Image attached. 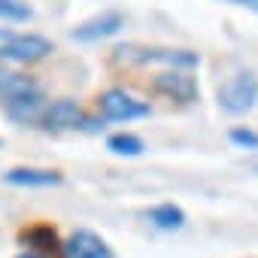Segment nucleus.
Returning <instances> with one entry per match:
<instances>
[{
  "instance_id": "obj_10",
  "label": "nucleus",
  "mask_w": 258,
  "mask_h": 258,
  "mask_svg": "<svg viewBox=\"0 0 258 258\" xmlns=\"http://www.w3.org/2000/svg\"><path fill=\"white\" fill-rule=\"evenodd\" d=\"M4 179L16 188H49V185L64 182V176L58 170H43V167H13L4 173Z\"/></svg>"
},
{
  "instance_id": "obj_4",
  "label": "nucleus",
  "mask_w": 258,
  "mask_h": 258,
  "mask_svg": "<svg viewBox=\"0 0 258 258\" xmlns=\"http://www.w3.org/2000/svg\"><path fill=\"white\" fill-rule=\"evenodd\" d=\"M115 61H127V64H167L173 70H191L201 64L198 52L188 49H140V46H118L115 49Z\"/></svg>"
},
{
  "instance_id": "obj_3",
  "label": "nucleus",
  "mask_w": 258,
  "mask_h": 258,
  "mask_svg": "<svg viewBox=\"0 0 258 258\" xmlns=\"http://www.w3.org/2000/svg\"><path fill=\"white\" fill-rule=\"evenodd\" d=\"M216 100L219 106L228 112V115H243V112H252L255 103H258V76L252 70H240L234 73L231 79H225L216 91Z\"/></svg>"
},
{
  "instance_id": "obj_15",
  "label": "nucleus",
  "mask_w": 258,
  "mask_h": 258,
  "mask_svg": "<svg viewBox=\"0 0 258 258\" xmlns=\"http://www.w3.org/2000/svg\"><path fill=\"white\" fill-rule=\"evenodd\" d=\"M228 140L240 149H258V131H252V127H231Z\"/></svg>"
},
{
  "instance_id": "obj_11",
  "label": "nucleus",
  "mask_w": 258,
  "mask_h": 258,
  "mask_svg": "<svg viewBox=\"0 0 258 258\" xmlns=\"http://www.w3.org/2000/svg\"><path fill=\"white\" fill-rule=\"evenodd\" d=\"M146 219L158 228V231H179L185 225V210L176 204H158L146 213Z\"/></svg>"
},
{
  "instance_id": "obj_1",
  "label": "nucleus",
  "mask_w": 258,
  "mask_h": 258,
  "mask_svg": "<svg viewBox=\"0 0 258 258\" xmlns=\"http://www.w3.org/2000/svg\"><path fill=\"white\" fill-rule=\"evenodd\" d=\"M0 103H4V109H7V115L13 121H22V124L40 121V115L46 109L43 88L31 76H22V73H16L10 79V85L4 88V94H0Z\"/></svg>"
},
{
  "instance_id": "obj_9",
  "label": "nucleus",
  "mask_w": 258,
  "mask_h": 258,
  "mask_svg": "<svg viewBox=\"0 0 258 258\" xmlns=\"http://www.w3.org/2000/svg\"><path fill=\"white\" fill-rule=\"evenodd\" d=\"M121 25H124V16L115 13V10H106V13L82 22L79 28H73V40L76 43H100V40L115 37L121 31Z\"/></svg>"
},
{
  "instance_id": "obj_20",
  "label": "nucleus",
  "mask_w": 258,
  "mask_h": 258,
  "mask_svg": "<svg viewBox=\"0 0 258 258\" xmlns=\"http://www.w3.org/2000/svg\"><path fill=\"white\" fill-rule=\"evenodd\" d=\"M255 170H258V167H255Z\"/></svg>"
},
{
  "instance_id": "obj_6",
  "label": "nucleus",
  "mask_w": 258,
  "mask_h": 258,
  "mask_svg": "<svg viewBox=\"0 0 258 258\" xmlns=\"http://www.w3.org/2000/svg\"><path fill=\"white\" fill-rule=\"evenodd\" d=\"M64 255L67 258H115L112 246L91 228H76L67 240H64Z\"/></svg>"
},
{
  "instance_id": "obj_2",
  "label": "nucleus",
  "mask_w": 258,
  "mask_h": 258,
  "mask_svg": "<svg viewBox=\"0 0 258 258\" xmlns=\"http://www.w3.org/2000/svg\"><path fill=\"white\" fill-rule=\"evenodd\" d=\"M52 40L28 31H10L0 28V61H13V64H37L52 55Z\"/></svg>"
},
{
  "instance_id": "obj_8",
  "label": "nucleus",
  "mask_w": 258,
  "mask_h": 258,
  "mask_svg": "<svg viewBox=\"0 0 258 258\" xmlns=\"http://www.w3.org/2000/svg\"><path fill=\"white\" fill-rule=\"evenodd\" d=\"M85 112L76 100H52L46 103L43 115H40V124L46 127V131H79V124H82Z\"/></svg>"
},
{
  "instance_id": "obj_17",
  "label": "nucleus",
  "mask_w": 258,
  "mask_h": 258,
  "mask_svg": "<svg viewBox=\"0 0 258 258\" xmlns=\"http://www.w3.org/2000/svg\"><path fill=\"white\" fill-rule=\"evenodd\" d=\"M13 76H16V73H13V70H7V67H4V61H0V94H4V88L10 85V79H13Z\"/></svg>"
},
{
  "instance_id": "obj_16",
  "label": "nucleus",
  "mask_w": 258,
  "mask_h": 258,
  "mask_svg": "<svg viewBox=\"0 0 258 258\" xmlns=\"http://www.w3.org/2000/svg\"><path fill=\"white\" fill-rule=\"evenodd\" d=\"M222 4H231V7H243V10H249V13H255V16H258V0H222Z\"/></svg>"
},
{
  "instance_id": "obj_13",
  "label": "nucleus",
  "mask_w": 258,
  "mask_h": 258,
  "mask_svg": "<svg viewBox=\"0 0 258 258\" xmlns=\"http://www.w3.org/2000/svg\"><path fill=\"white\" fill-rule=\"evenodd\" d=\"M0 19L4 22H31L34 10L28 0H0Z\"/></svg>"
},
{
  "instance_id": "obj_7",
  "label": "nucleus",
  "mask_w": 258,
  "mask_h": 258,
  "mask_svg": "<svg viewBox=\"0 0 258 258\" xmlns=\"http://www.w3.org/2000/svg\"><path fill=\"white\" fill-rule=\"evenodd\" d=\"M152 88H155L158 94L170 97V100H179V103H191V100H198V94H201L198 79H195L188 70H167V73H161V76L152 79Z\"/></svg>"
},
{
  "instance_id": "obj_12",
  "label": "nucleus",
  "mask_w": 258,
  "mask_h": 258,
  "mask_svg": "<svg viewBox=\"0 0 258 258\" xmlns=\"http://www.w3.org/2000/svg\"><path fill=\"white\" fill-rule=\"evenodd\" d=\"M106 149L112 152V155H124V158H140L143 152H146V143L137 137V134H112L109 140H106Z\"/></svg>"
},
{
  "instance_id": "obj_18",
  "label": "nucleus",
  "mask_w": 258,
  "mask_h": 258,
  "mask_svg": "<svg viewBox=\"0 0 258 258\" xmlns=\"http://www.w3.org/2000/svg\"><path fill=\"white\" fill-rule=\"evenodd\" d=\"M16 258H46L43 252H34V249H25V252H19Z\"/></svg>"
},
{
  "instance_id": "obj_5",
  "label": "nucleus",
  "mask_w": 258,
  "mask_h": 258,
  "mask_svg": "<svg viewBox=\"0 0 258 258\" xmlns=\"http://www.w3.org/2000/svg\"><path fill=\"white\" fill-rule=\"evenodd\" d=\"M97 109L103 121H134V118H146L152 112V106L146 100H137L134 94H127L121 88H109L97 97Z\"/></svg>"
},
{
  "instance_id": "obj_14",
  "label": "nucleus",
  "mask_w": 258,
  "mask_h": 258,
  "mask_svg": "<svg viewBox=\"0 0 258 258\" xmlns=\"http://www.w3.org/2000/svg\"><path fill=\"white\" fill-rule=\"evenodd\" d=\"M22 237H25L31 246H37V249H49V246H58V237H55V231H52V228H46V225H37V228L25 231Z\"/></svg>"
},
{
  "instance_id": "obj_19",
  "label": "nucleus",
  "mask_w": 258,
  "mask_h": 258,
  "mask_svg": "<svg viewBox=\"0 0 258 258\" xmlns=\"http://www.w3.org/2000/svg\"><path fill=\"white\" fill-rule=\"evenodd\" d=\"M0 146H4V143H0Z\"/></svg>"
}]
</instances>
